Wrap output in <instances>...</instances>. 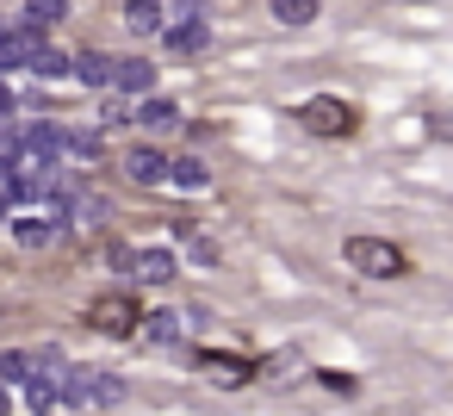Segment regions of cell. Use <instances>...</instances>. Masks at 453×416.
<instances>
[{
	"label": "cell",
	"mask_w": 453,
	"mask_h": 416,
	"mask_svg": "<svg viewBox=\"0 0 453 416\" xmlns=\"http://www.w3.org/2000/svg\"><path fill=\"white\" fill-rule=\"evenodd\" d=\"M342 261L360 273V280H403L416 261L397 249V243H385V236H348L342 243Z\"/></svg>",
	"instance_id": "1"
},
{
	"label": "cell",
	"mask_w": 453,
	"mask_h": 416,
	"mask_svg": "<svg viewBox=\"0 0 453 416\" xmlns=\"http://www.w3.org/2000/svg\"><path fill=\"white\" fill-rule=\"evenodd\" d=\"M57 391H63V404H75V410H100V404H119V397H125V379L88 373V366H63V373H57Z\"/></svg>",
	"instance_id": "2"
},
{
	"label": "cell",
	"mask_w": 453,
	"mask_h": 416,
	"mask_svg": "<svg viewBox=\"0 0 453 416\" xmlns=\"http://www.w3.org/2000/svg\"><path fill=\"white\" fill-rule=\"evenodd\" d=\"M298 125L317 131V137H354V131H360V112H354L348 100H335V94H317V100L298 106Z\"/></svg>",
	"instance_id": "3"
},
{
	"label": "cell",
	"mask_w": 453,
	"mask_h": 416,
	"mask_svg": "<svg viewBox=\"0 0 453 416\" xmlns=\"http://www.w3.org/2000/svg\"><path fill=\"white\" fill-rule=\"evenodd\" d=\"M88 323H94L100 335H137V329H143V304H137L131 292H106V298L88 304Z\"/></svg>",
	"instance_id": "4"
},
{
	"label": "cell",
	"mask_w": 453,
	"mask_h": 416,
	"mask_svg": "<svg viewBox=\"0 0 453 416\" xmlns=\"http://www.w3.org/2000/svg\"><path fill=\"white\" fill-rule=\"evenodd\" d=\"M199 373L218 379V385H249V379H261V360H242V354H224V348H199Z\"/></svg>",
	"instance_id": "5"
},
{
	"label": "cell",
	"mask_w": 453,
	"mask_h": 416,
	"mask_svg": "<svg viewBox=\"0 0 453 416\" xmlns=\"http://www.w3.org/2000/svg\"><path fill=\"white\" fill-rule=\"evenodd\" d=\"M199 323H205V311H199V304H193V311H143V335H150V342H162V348H168V342H180V335H187V329H199Z\"/></svg>",
	"instance_id": "6"
},
{
	"label": "cell",
	"mask_w": 453,
	"mask_h": 416,
	"mask_svg": "<svg viewBox=\"0 0 453 416\" xmlns=\"http://www.w3.org/2000/svg\"><path fill=\"white\" fill-rule=\"evenodd\" d=\"M44 50V32L38 26H13L0 32V69H32V57Z\"/></svg>",
	"instance_id": "7"
},
{
	"label": "cell",
	"mask_w": 453,
	"mask_h": 416,
	"mask_svg": "<svg viewBox=\"0 0 453 416\" xmlns=\"http://www.w3.org/2000/svg\"><path fill=\"white\" fill-rule=\"evenodd\" d=\"M162 38H168V50H174V57H199V50L211 44V26H205V19L193 13V19H180V26H168Z\"/></svg>",
	"instance_id": "8"
},
{
	"label": "cell",
	"mask_w": 453,
	"mask_h": 416,
	"mask_svg": "<svg viewBox=\"0 0 453 416\" xmlns=\"http://www.w3.org/2000/svg\"><path fill=\"white\" fill-rule=\"evenodd\" d=\"M125 174H131L137 187H162V181H168V156L143 143V150H131V156H125Z\"/></svg>",
	"instance_id": "9"
},
{
	"label": "cell",
	"mask_w": 453,
	"mask_h": 416,
	"mask_svg": "<svg viewBox=\"0 0 453 416\" xmlns=\"http://www.w3.org/2000/svg\"><path fill=\"white\" fill-rule=\"evenodd\" d=\"M57 230H63V212H38V218H13V236H19V249H44V243H57Z\"/></svg>",
	"instance_id": "10"
},
{
	"label": "cell",
	"mask_w": 453,
	"mask_h": 416,
	"mask_svg": "<svg viewBox=\"0 0 453 416\" xmlns=\"http://www.w3.org/2000/svg\"><path fill=\"white\" fill-rule=\"evenodd\" d=\"M131 273H137L143 286H168V280L180 273V261H174V249H143V255L131 261Z\"/></svg>",
	"instance_id": "11"
},
{
	"label": "cell",
	"mask_w": 453,
	"mask_h": 416,
	"mask_svg": "<svg viewBox=\"0 0 453 416\" xmlns=\"http://www.w3.org/2000/svg\"><path fill=\"white\" fill-rule=\"evenodd\" d=\"M125 26L137 38H156V32H168V7L162 0H125Z\"/></svg>",
	"instance_id": "12"
},
{
	"label": "cell",
	"mask_w": 453,
	"mask_h": 416,
	"mask_svg": "<svg viewBox=\"0 0 453 416\" xmlns=\"http://www.w3.org/2000/svg\"><path fill=\"white\" fill-rule=\"evenodd\" d=\"M112 88H119V94H143V100H150V88H156V63L125 57V63L112 69Z\"/></svg>",
	"instance_id": "13"
},
{
	"label": "cell",
	"mask_w": 453,
	"mask_h": 416,
	"mask_svg": "<svg viewBox=\"0 0 453 416\" xmlns=\"http://www.w3.org/2000/svg\"><path fill=\"white\" fill-rule=\"evenodd\" d=\"M112 69H119V63H112L106 50H81V57H75V75H81L88 88H112Z\"/></svg>",
	"instance_id": "14"
},
{
	"label": "cell",
	"mask_w": 453,
	"mask_h": 416,
	"mask_svg": "<svg viewBox=\"0 0 453 416\" xmlns=\"http://www.w3.org/2000/svg\"><path fill=\"white\" fill-rule=\"evenodd\" d=\"M26 404H32L38 416H50V410L63 404V391H57V373H32V379H26Z\"/></svg>",
	"instance_id": "15"
},
{
	"label": "cell",
	"mask_w": 453,
	"mask_h": 416,
	"mask_svg": "<svg viewBox=\"0 0 453 416\" xmlns=\"http://www.w3.org/2000/svg\"><path fill=\"white\" fill-rule=\"evenodd\" d=\"M137 125H150V131H174V125H180V106H174V100H156V94H150V100L137 106Z\"/></svg>",
	"instance_id": "16"
},
{
	"label": "cell",
	"mask_w": 453,
	"mask_h": 416,
	"mask_svg": "<svg viewBox=\"0 0 453 416\" xmlns=\"http://www.w3.org/2000/svg\"><path fill=\"white\" fill-rule=\"evenodd\" d=\"M168 181H174L180 193H199L211 174H205V162H199V156H180V162H168Z\"/></svg>",
	"instance_id": "17"
},
{
	"label": "cell",
	"mask_w": 453,
	"mask_h": 416,
	"mask_svg": "<svg viewBox=\"0 0 453 416\" xmlns=\"http://www.w3.org/2000/svg\"><path fill=\"white\" fill-rule=\"evenodd\" d=\"M32 75H38V81H63V75H75V63H69L63 50H50V44H44V50L32 57Z\"/></svg>",
	"instance_id": "18"
},
{
	"label": "cell",
	"mask_w": 453,
	"mask_h": 416,
	"mask_svg": "<svg viewBox=\"0 0 453 416\" xmlns=\"http://www.w3.org/2000/svg\"><path fill=\"white\" fill-rule=\"evenodd\" d=\"M57 19H69V0H26V26H57Z\"/></svg>",
	"instance_id": "19"
},
{
	"label": "cell",
	"mask_w": 453,
	"mask_h": 416,
	"mask_svg": "<svg viewBox=\"0 0 453 416\" xmlns=\"http://www.w3.org/2000/svg\"><path fill=\"white\" fill-rule=\"evenodd\" d=\"M273 19L280 26H311L317 19V0H273Z\"/></svg>",
	"instance_id": "20"
},
{
	"label": "cell",
	"mask_w": 453,
	"mask_h": 416,
	"mask_svg": "<svg viewBox=\"0 0 453 416\" xmlns=\"http://www.w3.org/2000/svg\"><path fill=\"white\" fill-rule=\"evenodd\" d=\"M63 156L94 162V156H100V137H94V131H63Z\"/></svg>",
	"instance_id": "21"
},
{
	"label": "cell",
	"mask_w": 453,
	"mask_h": 416,
	"mask_svg": "<svg viewBox=\"0 0 453 416\" xmlns=\"http://www.w3.org/2000/svg\"><path fill=\"white\" fill-rule=\"evenodd\" d=\"M13 379H32V354H0V385Z\"/></svg>",
	"instance_id": "22"
},
{
	"label": "cell",
	"mask_w": 453,
	"mask_h": 416,
	"mask_svg": "<svg viewBox=\"0 0 453 416\" xmlns=\"http://www.w3.org/2000/svg\"><path fill=\"white\" fill-rule=\"evenodd\" d=\"M261 373H267V379H292V373H298V354L286 348V354H273V360H261Z\"/></svg>",
	"instance_id": "23"
},
{
	"label": "cell",
	"mask_w": 453,
	"mask_h": 416,
	"mask_svg": "<svg viewBox=\"0 0 453 416\" xmlns=\"http://www.w3.org/2000/svg\"><path fill=\"white\" fill-rule=\"evenodd\" d=\"M100 125H131V106H125V94H112V100H106V119H100Z\"/></svg>",
	"instance_id": "24"
},
{
	"label": "cell",
	"mask_w": 453,
	"mask_h": 416,
	"mask_svg": "<svg viewBox=\"0 0 453 416\" xmlns=\"http://www.w3.org/2000/svg\"><path fill=\"white\" fill-rule=\"evenodd\" d=\"M7 112H13V94H7V88H0V125H7Z\"/></svg>",
	"instance_id": "25"
},
{
	"label": "cell",
	"mask_w": 453,
	"mask_h": 416,
	"mask_svg": "<svg viewBox=\"0 0 453 416\" xmlns=\"http://www.w3.org/2000/svg\"><path fill=\"white\" fill-rule=\"evenodd\" d=\"M7 212H13V199H7V193H0V224H7Z\"/></svg>",
	"instance_id": "26"
},
{
	"label": "cell",
	"mask_w": 453,
	"mask_h": 416,
	"mask_svg": "<svg viewBox=\"0 0 453 416\" xmlns=\"http://www.w3.org/2000/svg\"><path fill=\"white\" fill-rule=\"evenodd\" d=\"M0 416H13V397H7V391H0Z\"/></svg>",
	"instance_id": "27"
}]
</instances>
